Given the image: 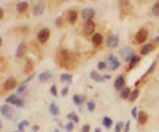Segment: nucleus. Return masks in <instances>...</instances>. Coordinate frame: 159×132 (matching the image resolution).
Instances as JSON below:
<instances>
[{
	"mask_svg": "<svg viewBox=\"0 0 159 132\" xmlns=\"http://www.w3.org/2000/svg\"><path fill=\"white\" fill-rule=\"evenodd\" d=\"M5 103H12V105H15L16 107H24V105H25V103H24V99L19 98L16 94H12V95L7 96Z\"/></svg>",
	"mask_w": 159,
	"mask_h": 132,
	"instance_id": "nucleus-1",
	"label": "nucleus"
},
{
	"mask_svg": "<svg viewBox=\"0 0 159 132\" xmlns=\"http://www.w3.org/2000/svg\"><path fill=\"white\" fill-rule=\"evenodd\" d=\"M96 15V11H94V8H84L82 9V12H81V17H82V20L86 23H89V21H92V19Z\"/></svg>",
	"mask_w": 159,
	"mask_h": 132,
	"instance_id": "nucleus-2",
	"label": "nucleus"
},
{
	"mask_svg": "<svg viewBox=\"0 0 159 132\" xmlns=\"http://www.w3.org/2000/svg\"><path fill=\"white\" fill-rule=\"evenodd\" d=\"M50 36V30L48 29V28H44V29H41L39 33H37V40L40 41L41 44H45L48 39H49Z\"/></svg>",
	"mask_w": 159,
	"mask_h": 132,
	"instance_id": "nucleus-3",
	"label": "nucleus"
},
{
	"mask_svg": "<svg viewBox=\"0 0 159 132\" xmlns=\"http://www.w3.org/2000/svg\"><path fill=\"white\" fill-rule=\"evenodd\" d=\"M121 55H122V58L127 62H130V60L134 57V49H131V48H123L122 50H121Z\"/></svg>",
	"mask_w": 159,
	"mask_h": 132,
	"instance_id": "nucleus-4",
	"label": "nucleus"
},
{
	"mask_svg": "<svg viewBox=\"0 0 159 132\" xmlns=\"http://www.w3.org/2000/svg\"><path fill=\"white\" fill-rule=\"evenodd\" d=\"M119 44V39L117 34H112V36L108 39V41H106V46L109 48V49H114V48H117Z\"/></svg>",
	"mask_w": 159,
	"mask_h": 132,
	"instance_id": "nucleus-5",
	"label": "nucleus"
},
{
	"mask_svg": "<svg viewBox=\"0 0 159 132\" xmlns=\"http://www.w3.org/2000/svg\"><path fill=\"white\" fill-rule=\"evenodd\" d=\"M45 11V4L43 2H39L33 5V16H41Z\"/></svg>",
	"mask_w": 159,
	"mask_h": 132,
	"instance_id": "nucleus-6",
	"label": "nucleus"
},
{
	"mask_svg": "<svg viewBox=\"0 0 159 132\" xmlns=\"http://www.w3.org/2000/svg\"><path fill=\"white\" fill-rule=\"evenodd\" d=\"M147 39V30L146 29H139L138 30V33L135 34V42L137 44H142L143 41H146Z\"/></svg>",
	"mask_w": 159,
	"mask_h": 132,
	"instance_id": "nucleus-7",
	"label": "nucleus"
},
{
	"mask_svg": "<svg viewBox=\"0 0 159 132\" xmlns=\"http://www.w3.org/2000/svg\"><path fill=\"white\" fill-rule=\"evenodd\" d=\"M2 115L5 116L7 119H13V110L8 105H3L2 106Z\"/></svg>",
	"mask_w": 159,
	"mask_h": 132,
	"instance_id": "nucleus-8",
	"label": "nucleus"
},
{
	"mask_svg": "<svg viewBox=\"0 0 159 132\" xmlns=\"http://www.w3.org/2000/svg\"><path fill=\"white\" fill-rule=\"evenodd\" d=\"M114 87H115L117 91H122L125 89V78H123V75H118L117 77L115 82H114Z\"/></svg>",
	"mask_w": 159,
	"mask_h": 132,
	"instance_id": "nucleus-9",
	"label": "nucleus"
},
{
	"mask_svg": "<svg viewBox=\"0 0 159 132\" xmlns=\"http://www.w3.org/2000/svg\"><path fill=\"white\" fill-rule=\"evenodd\" d=\"M25 54H27V44L25 42H20L19 48H17V50H16V57L17 58H23Z\"/></svg>",
	"mask_w": 159,
	"mask_h": 132,
	"instance_id": "nucleus-10",
	"label": "nucleus"
},
{
	"mask_svg": "<svg viewBox=\"0 0 159 132\" xmlns=\"http://www.w3.org/2000/svg\"><path fill=\"white\" fill-rule=\"evenodd\" d=\"M108 62H110V70H117L119 68V62L113 54L108 55Z\"/></svg>",
	"mask_w": 159,
	"mask_h": 132,
	"instance_id": "nucleus-11",
	"label": "nucleus"
},
{
	"mask_svg": "<svg viewBox=\"0 0 159 132\" xmlns=\"http://www.w3.org/2000/svg\"><path fill=\"white\" fill-rule=\"evenodd\" d=\"M16 85H17V82L15 78H8V79H5L3 87H4V90H13L16 87Z\"/></svg>",
	"mask_w": 159,
	"mask_h": 132,
	"instance_id": "nucleus-12",
	"label": "nucleus"
},
{
	"mask_svg": "<svg viewBox=\"0 0 159 132\" xmlns=\"http://www.w3.org/2000/svg\"><path fill=\"white\" fill-rule=\"evenodd\" d=\"M94 23L93 21H89V23H86L85 25H84V34H86V36H90V34L94 32Z\"/></svg>",
	"mask_w": 159,
	"mask_h": 132,
	"instance_id": "nucleus-13",
	"label": "nucleus"
},
{
	"mask_svg": "<svg viewBox=\"0 0 159 132\" xmlns=\"http://www.w3.org/2000/svg\"><path fill=\"white\" fill-rule=\"evenodd\" d=\"M102 41H103V39H102V34H101V33H94V34H93L92 42H93V45H94V46H101Z\"/></svg>",
	"mask_w": 159,
	"mask_h": 132,
	"instance_id": "nucleus-14",
	"label": "nucleus"
},
{
	"mask_svg": "<svg viewBox=\"0 0 159 132\" xmlns=\"http://www.w3.org/2000/svg\"><path fill=\"white\" fill-rule=\"evenodd\" d=\"M67 17H68V21H69V24H74L76 21H77V17H78V15H77V12L72 9V11H69V12H68Z\"/></svg>",
	"mask_w": 159,
	"mask_h": 132,
	"instance_id": "nucleus-15",
	"label": "nucleus"
},
{
	"mask_svg": "<svg viewBox=\"0 0 159 132\" xmlns=\"http://www.w3.org/2000/svg\"><path fill=\"white\" fill-rule=\"evenodd\" d=\"M49 112H50V115L57 116L58 114H60V107H58L56 103H50L49 105Z\"/></svg>",
	"mask_w": 159,
	"mask_h": 132,
	"instance_id": "nucleus-16",
	"label": "nucleus"
},
{
	"mask_svg": "<svg viewBox=\"0 0 159 132\" xmlns=\"http://www.w3.org/2000/svg\"><path fill=\"white\" fill-rule=\"evenodd\" d=\"M147 119H148V116H147V114L146 112H143V111H141L139 114H138V123L139 124H146L147 123Z\"/></svg>",
	"mask_w": 159,
	"mask_h": 132,
	"instance_id": "nucleus-17",
	"label": "nucleus"
},
{
	"mask_svg": "<svg viewBox=\"0 0 159 132\" xmlns=\"http://www.w3.org/2000/svg\"><path fill=\"white\" fill-rule=\"evenodd\" d=\"M153 50H154V45L153 44H146V45H143V48L141 49V53L143 55H146L148 53H151Z\"/></svg>",
	"mask_w": 159,
	"mask_h": 132,
	"instance_id": "nucleus-18",
	"label": "nucleus"
},
{
	"mask_svg": "<svg viewBox=\"0 0 159 132\" xmlns=\"http://www.w3.org/2000/svg\"><path fill=\"white\" fill-rule=\"evenodd\" d=\"M50 77H52L50 71H44V73H41V74H39L40 82H45V81H48V79H50Z\"/></svg>",
	"mask_w": 159,
	"mask_h": 132,
	"instance_id": "nucleus-19",
	"label": "nucleus"
},
{
	"mask_svg": "<svg viewBox=\"0 0 159 132\" xmlns=\"http://www.w3.org/2000/svg\"><path fill=\"white\" fill-rule=\"evenodd\" d=\"M27 8H28V3H27V2H20L19 4H17V12H19V13L25 12Z\"/></svg>",
	"mask_w": 159,
	"mask_h": 132,
	"instance_id": "nucleus-20",
	"label": "nucleus"
},
{
	"mask_svg": "<svg viewBox=\"0 0 159 132\" xmlns=\"http://www.w3.org/2000/svg\"><path fill=\"white\" fill-rule=\"evenodd\" d=\"M90 78H92L94 82H101V81H103V77H101V75H99L98 71H90Z\"/></svg>",
	"mask_w": 159,
	"mask_h": 132,
	"instance_id": "nucleus-21",
	"label": "nucleus"
},
{
	"mask_svg": "<svg viewBox=\"0 0 159 132\" xmlns=\"http://www.w3.org/2000/svg\"><path fill=\"white\" fill-rule=\"evenodd\" d=\"M102 124H103V127H105V128H112L113 120L110 119L109 116H103V118H102Z\"/></svg>",
	"mask_w": 159,
	"mask_h": 132,
	"instance_id": "nucleus-22",
	"label": "nucleus"
},
{
	"mask_svg": "<svg viewBox=\"0 0 159 132\" xmlns=\"http://www.w3.org/2000/svg\"><path fill=\"white\" fill-rule=\"evenodd\" d=\"M130 94H131V89L125 87L122 91H121V98H122V99H129L130 98Z\"/></svg>",
	"mask_w": 159,
	"mask_h": 132,
	"instance_id": "nucleus-23",
	"label": "nucleus"
},
{
	"mask_svg": "<svg viewBox=\"0 0 159 132\" xmlns=\"http://www.w3.org/2000/svg\"><path fill=\"white\" fill-rule=\"evenodd\" d=\"M84 99H85V96L84 95H77V94H76V95H73V102H74V105L76 106H80L81 105L82 102H84Z\"/></svg>",
	"mask_w": 159,
	"mask_h": 132,
	"instance_id": "nucleus-24",
	"label": "nucleus"
},
{
	"mask_svg": "<svg viewBox=\"0 0 159 132\" xmlns=\"http://www.w3.org/2000/svg\"><path fill=\"white\" fill-rule=\"evenodd\" d=\"M28 126H29V121H28V120H21L19 124H17V131L23 132V131H24V128L28 127Z\"/></svg>",
	"mask_w": 159,
	"mask_h": 132,
	"instance_id": "nucleus-25",
	"label": "nucleus"
},
{
	"mask_svg": "<svg viewBox=\"0 0 159 132\" xmlns=\"http://www.w3.org/2000/svg\"><path fill=\"white\" fill-rule=\"evenodd\" d=\"M139 96V89H134L133 91H131V94H130V100L131 102H134V100H137V98Z\"/></svg>",
	"mask_w": 159,
	"mask_h": 132,
	"instance_id": "nucleus-26",
	"label": "nucleus"
},
{
	"mask_svg": "<svg viewBox=\"0 0 159 132\" xmlns=\"http://www.w3.org/2000/svg\"><path fill=\"white\" fill-rule=\"evenodd\" d=\"M60 60H61V62H64L65 61H69V52L68 50H61V53H60Z\"/></svg>",
	"mask_w": 159,
	"mask_h": 132,
	"instance_id": "nucleus-27",
	"label": "nucleus"
},
{
	"mask_svg": "<svg viewBox=\"0 0 159 132\" xmlns=\"http://www.w3.org/2000/svg\"><path fill=\"white\" fill-rule=\"evenodd\" d=\"M60 79L63 82H72V74H69V73H64V74L60 75Z\"/></svg>",
	"mask_w": 159,
	"mask_h": 132,
	"instance_id": "nucleus-28",
	"label": "nucleus"
},
{
	"mask_svg": "<svg viewBox=\"0 0 159 132\" xmlns=\"http://www.w3.org/2000/svg\"><path fill=\"white\" fill-rule=\"evenodd\" d=\"M139 60H141V58H139V57H138V55H134V57H133V58H131V60H130V65H129V70H130V69H133V68H134V66H135V65L138 64V62H139Z\"/></svg>",
	"mask_w": 159,
	"mask_h": 132,
	"instance_id": "nucleus-29",
	"label": "nucleus"
},
{
	"mask_svg": "<svg viewBox=\"0 0 159 132\" xmlns=\"http://www.w3.org/2000/svg\"><path fill=\"white\" fill-rule=\"evenodd\" d=\"M67 118H68V119L70 120V121H74V123H78V121H80V119H78V116L76 115L74 112H69L68 115H67Z\"/></svg>",
	"mask_w": 159,
	"mask_h": 132,
	"instance_id": "nucleus-30",
	"label": "nucleus"
},
{
	"mask_svg": "<svg viewBox=\"0 0 159 132\" xmlns=\"http://www.w3.org/2000/svg\"><path fill=\"white\" fill-rule=\"evenodd\" d=\"M64 128H65V131H67V132H72V131L74 130V121H70V120H69L68 123L65 124Z\"/></svg>",
	"mask_w": 159,
	"mask_h": 132,
	"instance_id": "nucleus-31",
	"label": "nucleus"
},
{
	"mask_svg": "<svg viewBox=\"0 0 159 132\" xmlns=\"http://www.w3.org/2000/svg\"><path fill=\"white\" fill-rule=\"evenodd\" d=\"M96 108V103H94V100H89L88 102V110L90 111V112H93Z\"/></svg>",
	"mask_w": 159,
	"mask_h": 132,
	"instance_id": "nucleus-32",
	"label": "nucleus"
},
{
	"mask_svg": "<svg viewBox=\"0 0 159 132\" xmlns=\"http://www.w3.org/2000/svg\"><path fill=\"white\" fill-rule=\"evenodd\" d=\"M153 13L154 16H159V3H155L153 5Z\"/></svg>",
	"mask_w": 159,
	"mask_h": 132,
	"instance_id": "nucleus-33",
	"label": "nucleus"
},
{
	"mask_svg": "<svg viewBox=\"0 0 159 132\" xmlns=\"http://www.w3.org/2000/svg\"><path fill=\"white\" fill-rule=\"evenodd\" d=\"M25 90H27V86H25V85H23V83H21V85H20L19 87H17L16 91L19 93V94H24V93H25Z\"/></svg>",
	"mask_w": 159,
	"mask_h": 132,
	"instance_id": "nucleus-34",
	"label": "nucleus"
},
{
	"mask_svg": "<svg viewBox=\"0 0 159 132\" xmlns=\"http://www.w3.org/2000/svg\"><path fill=\"white\" fill-rule=\"evenodd\" d=\"M122 127H123V121H118L115 124V132H122Z\"/></svg>",
	"mask_w": 159,
	"mask_h": 132,
	"instance_id": "nucleus-35",
	"label": "nucleus"
},
{
	"mask_svg": "<svg viewBox=\"0 0 159 132\" xmlns=\"http://www.w3.org/2000/svg\"><path fill=\"white\" fill-rule=\"evenodd\" d=\"M98 69L99 70H105L106 69V62L105 61H99L98 62Z\"/></svg>",
	"mask_w": 159,
	"mask_h": 132,
	"instance_id": "nucleus-36",
	"label": "nucleus"
},
{
	"mask_svg": "<svg viewBox=\"0 0 159 132\" xmlns=\"http://www.w3.org/2000/svg\"><path fill=\"white\" fill-rule=\"evenodd\" d=\"M81 132H90V124H84L81 128Z\"/></svg>",
	"mask_w": 159,
	"mask_h": 132,
	"instance_id": "nucleus-37",
	"label": "nucleus"
},
{
	"mask_svg": "<svg viewBox=\"0 0 159 132\" xmlns=\"http://www.w3.org/2000/svg\"><path fill=\"white\" fill-rule=\"evenodd\" d=\"M50 94H52L53 96H57V87H56V85H53V86L50 87Z\"/></svg>",
	"mask_w": 159,
	"mask_h": 132,
	"instance_id": "nucleus-38",
	"label": "nucleus"
},
{
	"mask_svg": "<svg viewBox=\"0 0 159 132\" xmlns=\"http://www.w3.org/2000/svg\"><path fill=\"white\" fill-rule=\"evenodd\" d=\"M137 107H134V108L133 110H131V116H133L134 118V119H138V112H137Z\"/></svg>",
	"mask_w": 159,
	"mask_h": 132,
	"instance_id": "nucleus-39",
	"label": "nucleus"
},
{
	"mask_svg": "<svg viewBox=\"0 0 159 132\" xmlns=\"http://www.w3.org/2000/svg\"><path fill=\"white\" fill-rule=\"evenodd\" d=\"M34 77V74H31V75H28V77H27V79H25V81H24L23 82V85H27V83H28L29 81H32V78Z\"/></svg>",
	"mask_w": 159,
	"mask_h": 132,
	"instance_id": "nucleus-40",
	"label": "nucleus"
},
{
	"mask_svg": "<svg viewBox=\"0 0 159 132\" xmlns=\"http://www.w3.org/2000/svg\"><path fill=\"white\" fill-rule=\"evenodd\" d=\"M68 90H69V87L67 86V87H64L63 90H61V96H67V94H68Z\"/></svg>",
	"mask_w": 159,
	"mask_h": 132,
	"instance_id": "nucleus-41",
	"label": "nucleus"
},
{
	"mask_svg": "<svg viewBox=\"0 0 159 132\" xmlns=\"http://www.w3.org/2000/svg\"><path fill=\"white\" fill-rule=\"evenodd\" d=\"M154 69H155V62H153V64L150 65V68H148V70H147V73H146V74H150V73L153 71Z\"/></svg>",
	"mask_w": 159,
	"mask_h": 132,
	"instance_id": "nucleus-42",
	"label": "nucleus"
},
{
	"mask_svg": "<svg viewBox=\"0 0 159 132\" xmlns=\"http://www.w3.org/2000/svg\"><path fill=\"white\" fill-rule=\"evenodd\" d=\"M130 130V121H126V124H125V128H123V131L125 132H129Z\"/></svg>",
	"mask_w": 159,
	"mask_h": 132,
	"instance_id": "nucleus-43",
	"label": "nucleus"
},
{
	"mask_svg": "<svg viewBox=\"0 0 159 132\" xmlns=\"http://www.w3.org/2000/svg\"><path fill=\"white\" fill-rule=\"evenodd\" d=\"M56 25H57V27H61V25H63V20H61V19H57V20H56Z\"/></svg>",
	"mask_w": 159,
	"mask_h": 132,
	"instance_id": "nucleus-44",
	"label": "nucleus"
},
{
	"mask_svg": "<svg viewBox=\"0 0 159 132\" xmlns=\"http://www.w3.org/2000/svg\"><path fill=\"white\" fill-rule=\"evenodd\" d=\"M39 130H40L39 126H32V132H37Z\"/></svg>",
	"mask_w": 159,
	"mask_h": 132,
	"instance_id": "nucleus-45",
	"label": "nucleus"
},
{
	"mask_svg": "<svg viewBox=\"0 0 159 132\" xmlns=\"http://www.w3.org/2000/svg\"><path fill=\"white\" fill-rule=\"evenodd\" d=\"M106 79H110V75H103V81H106Z\"/></svg>",
	"mask_w": 159,
	"mask_h": 132,
	"instance_id": "nucleus-46",
	"label": "nucleus"
},
{
	"mask_svg": "<svg viewBox=\"0 0 159 132\" xmlns=\"http://www.w3.org/2000/svg\"><path fill=\"white\" fill-rule=\"evenodd\" d=\"M4 16V11H3V9H0V17H3Z\"/></svg>",
	"mask_w": 159,
	"mask_h": 132,
	"instance_id": "nucleus-47",
	"label": "nucleus"
},
{
	"mask_svg": "<svg viewBox=\"0 0 159 132\" xmlns=\"http://www.w3.org/2000/svg\"><path fill=\"white\" fill-rule=\"evenodd\" d=\"M94 132H102V131H101V128H96Z\"/></svg>",
	"mask_w": 159,
	"mask_h": 132,
	"instance_id": "nucleus-48",
	"label": "nucleus"
},
{
	"mask_svg": "<svg viewBox=\"0 0 159 132\" xmlns=\"http://www.w3.org/2000/svg\"><path fill=\"white\" fill-rule=\"evenodd\" d=\"M54 132H60V130H58V128H56V130H54Z\"/></svg>",
	"mask_w": 159,
	"mask_h": 132,
	"instance_id": "nucleus-49",
	"label": "nucleus"
},
{
	"mask_svg": "<svg viewBox=\"0 0 159 132\" xmlns=\"http://www.w3.org/2000/svg\"><path fill=\"white\" fill-rule=\"evenodd\" d=\"M15 132H20V131H15Z\"/></svg>",
	"mask_w": 159,
	"mask_h": 132,
	"instance_id": "nucleus-50",
	"label": "nucleus"
},
{
	"mask_svg": "<svg viewBox=\"0 0 159 132\" xmlns=\"http://www.w3.org/2000/svg\"><path fill=\"white\" fill-rule=\"evenodd\" d=\"M64 2H67V0H64Z\"/></svg>",
	"mask_w": 159,
	"mask_h": 132,
	"instance_id": "nucleus-51",
	"label": "nucleus"
}]
</instances>
